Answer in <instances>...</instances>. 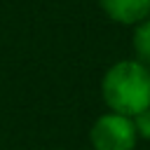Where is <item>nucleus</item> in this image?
<instances>
[{
    "label": "nucleus",
    "instance_id": "obj_5",
    "mask_svg": "<svg viewBox=\"0 0 150 150\" xmlns=\"http://www.w3.org/2000/svg\"><path fill=\"white\" fill-rule=\"evenodd\" d=\"M131 124H134V131H136L138 138H148L150 141V108L138 112V115H134Z\"/></svg>",
    "mask_w": 150,
    "mask_h": 150
},
{
    "label": "nucleus",
    "instance_id": "obj_1",
    "mask_svg": "<svg viewBox=\"0 0 150 150\" xmlns=\"http://www.w3.org/2000/svg\"><path fill=\"white\" fill-rule=\"evenodd\" d=\"M101 94L110 112L134 117L150 108V70L131 59L117 61L103 75Z\"/></svg>",
    "mask_w": 150,
    "mask_h": 150
},
{
    "label": "nucleus",
    "instance_id": "obj_3",
    "mask_svg": "<svg viewBox=\"0 0 150 150\" xmlns=\"http://www.w3.org/2000/svg\"><path fill=\"white\" fill-rule=\"evenodd\" d=\"M101 9L117 23L136 26L150 14V0H98Z\"/></svg>",
    "mask_w": 150,
    "mask_h": 150
},
{
    "label": "nucleus",
    "instance_id": "obj_4",
    "mask_svg": "<svg viewBox=\"0 0 150 150\" xmlns=\"http://www.w3.org/2000/svg\"><path fill=\"white\" fill-rule=\"evenodd\" d=\"M131 42H134V52L138 56L136 61L150 70V19H143L141 23H136Z\"/></svg>",
    "mask_w": 150,
    "mask_h": 150
},
{
    "label": "nucleus",
    "instance_id": "obj_2",
    "mask_svg": "<svg viewBox=\"0 0 150 150\" xmlns=\"http://www.w3.org/2000/svg\"><path fill=\"white\" fill-rule=\"evenodd\" d=\"M136 131L131 117L105 112L101 115L89 131V141L94 150H134L136 148Z\"/></svg>",
    "mask_w": 150,
    "mask_h": 150
}]
</instances>
